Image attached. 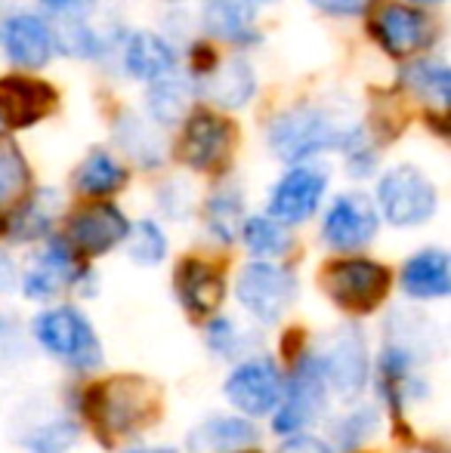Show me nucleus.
<instances>
[{"instance_id":"obj_1","label":"nucleus","mask_w":451,"mask_h":453,"mask_svg":"<svg viewBox=\"0 0 451 453\" xmlns=\"http://www.w3.org/2000/svg\"><path fill=\"white\" fill-rule=\"evenodd\" d=\"M430 324L411 309H399L386 321V340L374 361V388L393 419H402L408 404L427 395V382L421 380V364L430 361Z\"/></svg>"},{"instance_id":"obj_2","label":"nucleus","mask_w":451,"mask_h":453,"mask_svg":"<svg viewBox=\"0 0 451 453\" xmlns=\"http://www.w3.org/2000/svg\"><path fill=\"white\" fill-rule=\"evenodd\" d=\"M81 413L90 419V426L99 432V438H118L139 435L145 426L158 419V386L145 376L136 373H118L105 382H93L81 392Z\"/></svg>"},{"instance_id":"obj_3","label":"nucleus","mask_w":451,"mask_h":453,"mask_svg":"<svg viewBox=\"0 0 451 453\" xmlns=\"http://www.w3.org/2000/svg\"><path fill=\"white\" fill-rule=\"evenodd\" d=\"M31 336L53 361L66 364L74 373H93L103 367L105 352L90 318L78 305H53L35 315Z\"/></svg>"},{"instance_id":"obj_4","label":"nucleus","mask_w":451,"mask_h":453,"mask_svg":"<svg viewBox=\"0 0 451 453\" xmlns=\"http://www.w3.org/2000/svg\"><path fill=\"white\" fill-rule=\"evenodd\" d=\"M328 398H331V388H328L319 355H315L313 346H303L291 361L288 373H284L282 401L272 411V432L276 435H294V432L309 429L325 417Z\"/></svg>"},{"instance_id":"obj_5","label":"nucleus","mask_w":451,"mask_h":453,"mask_svg":"<svg viewBox=\"0 0 451 453\" xmlns=\"http://www.w3.org/2000/svg\"><path fill=\"white\" fill-rule=\"evenodd\" d=\"M346 130L322 108L297 105L276 114L266 130V145L284 164H303L325 151H340Z\"/></svg>"},{"instance_id":"obj_6","label":"nucleus","mask_w":451,"mask_h":453,"mask_svg":"<svg viewBox=\"0 0 451 453\" xmlns=\"http://www.w3.org/2000/svg\"><path fill=\"white\" fill-rule=\"evenodd\" d=\"M393 274L384 263L365 257L331 259L322 269V290L346 315H371L386 299Z\"/></svg>"},{"instance_id":"obj_7","label":"nucleus","mask_w":451,"mask_h":453,"mask_svg":"<svg viewBox=\"0 0 451 453\" xmlns=\"http://www.w3.org/2000/svg\"><path fill=\"white\" fill-rule=\"evenodd\" d=\"M93 272L62 234H47L35 263L22 274V293L35 303H53L68 290H90Z\"/></svg>"},{"instance_id":"obj_8","label":"nucleus","mask_w":451,"mask_h":453,"mask_svg":"<svg viewBox=\"0 0 451 453\" xmlns=\"http://www.w3.org/2000/svg\"><path fill=\"white\" fill-rule=\"evenodd\" d=\"M374 207H377V213L384 216L390 226L417 228L436 216L439 191H436L433 180H430L424 170L411 167V164H402V167H393L380 176Z\"/></svg>"},{"instance_id":"obj_9","label":"nucleus","mask_w":451,"mask_h":453,"mask_svg":"<svg viewBox=\"0 0 451 453\" xmlns=\"http://www.w3.org/2000/svg\"><path fill=\"white\" fill-rule=\"evenodd\" d=\"M235 296H238V303L245 305V311L253 321L272 327L297 303V274L282 263L257 259V263H247L238 272Z\"/></svg>"},{"instance_id":"obj_10","label":"nucleus","mask_w":451,"mask_h":453,"mask_svg":"<svg viewBox=\"0 0 451 453\" xmlns=\"http://www.w3.org/2000/svg\"><path fill=\"white\" fill-rule=\"evenodd\" d=\"M315 355L325 370L328 388L338 398L349 401L362 395L371 376V355H368V342L359 324H340L322 346H313Z\"/></svg>"},{"instance_id":"obj_11","label":"nucleus","mask_w":451,"mask_h":453,"mask_svg":"<svg viewBox=\"0 0 451 453\" xmlns=\"http://www.w3.org/2000/svg\"><path fill=\"white\" fill-rule=\"evenodd\" d=\"M368 28L380 43V50L390 53L393 59H408L415 53H424L436 41L433 19L417 6L396 4V0H380L368 19Z\"/></svg>"},{"instance_id":"obj_12","label":"nucleus","mask_w":451,"mask_h":453,"mask_svg":"<svg viewBox=\"0 0 451 453\" xmlns=\"http://www.w3.org/2000/svg\"><path fill=\"white\" fill-rule=\"evenodd\" d=\"M282 386H284V370L278 367L272 358L257 355V358H245L235 364V370L226 376L223 395L235 411H241L245 417H269L282 401Z\"/></svg>"},{"instance_id":"obj_13","label":"nucleus","mask_w":451,"mask_h":453,"mask_svg":"<svg viewBox=\"0 0 451 453\" xmlns=\"http://www.w3.org/2000/svg\"><path fill=\"white\" fill-rule=\"evenodd\" d=\"M328 191V173L315 164H291V170L282 176L269 191L266 216L278 219L282 226H300L313 219L322 207V197Z\"/></svg>"},{"instance_id":"obj_14","label":"nucleus","mask_w":451,"mask_h":453,"mask_svg":"<svg viewBox=\"0 0 451 453\" xmlns=\"http://www.w3.org/2000/svg\"><path fill=\"white\" fill-rule=\"evenodd\" d=\"M380 213L374 201L362 191L338 195L322 219V241L338 253H355L377 238Z\"/></svg>"},{"instance_id":"obj_15","label":"nucleus","mask_w":451,"mask_h":453,"mask_svg":"<svg viewBox=\"0 0 451 453\" xmlns=\"http://www.w3.org/2000/svg\"><path fill=\"white\" fill-rule=\"evenodd\" d=\"M127 232H130V219L112 201L99 197V201L84 203V207L68 216V226L62 238L84 259H93V257H103V253H112L118 244H124Z\"/></svg>"},{"instance_id":"obj_16","label":"nucleus","mask_w":451,"mask_h":453,"mask_svg":"<svg viewBox=\"0 0 451 453\" xmlns=\"http://www.w3.org/2000/svg\"><path fill=\"white\" fill-rule=\"evenodd\" d=\"M207 56H201V47L195 50V78L192 93H201L207 102L220 108H241L257 90V78H253V68L245 59H217L214 50H205Z\"/></svg>"},{"instance_id":"obj_17","label":"nucleus","mask_w":451,"mask_h":453,"mask_svg":"<svg viewBox=\"0 0 451 453\" xmlns=\"http://www.w3.org/2000/svg\"><path fill=\"white\" fill-rule=\"evenodd\" d=\"M235 142V127L226 118L214 111H195L183 127V136L176 142V157L186 164L189 170L198 173H211V170L223 167L232 155Z\"/></svg>"},{"instance_id":"obj_18","label":"nucleus","mask_w":451,"mask_h":453,"mask_svg":"<svg viewBox=\"0 0 451 453\" xmlns=\"http://www.w3.org/2000/svg\"><path fill=\"white\" fill-rule=\"evenodd\" d=\"M0 43L10 62L22 68H43L56 56V31L41 12L19 10L0 25Z\"/></svg>"},{"instance_id":"obj_19","label":"nucleus","mask_w":451,"mask_h":453,"mask_svg":"<svg viewBox=\"0 0 451 453\" xmlns=\"http://www.w3.org/2000/svg\"><path fill=\"white\" fill-rule=\"evenodd\" d=\"M56 108V90L41 78L6 74L0 78V127L28 130Z\"/></svg>"},{"instance_id":"obj_20","label":"nucleus","mask_w":451,"mask_h":453,"mask_svg":"<svg viewBox=\"0 0 451 453\" xmlns=\"http://www.w3.org/2000/svg\"><path fill=\"white\" fill-rule=\"evenodd\" d=\"M174 293L180 305L198 321H207L223 309L226 299V278L214 263L198 257H186L174 269Z\"/></svg>"},{"instance_id":"obj_21","label":"nucleus","mask_w":451,"mask_h":453,"mask_svg":"<svg viewBox=\"0 0 451 453\" xmlns=\"http://www.w3.org/2000/svg\"><path fill=\"white\" fill-rule=\"evenodd\" d=\"M399 287L411 299H442L451 293V259L442 247H424L399 269Z\"/></svg>"},{"instance_id":"obj_22","label":"nucleus","mask_w":451,"mask_h":453,"mask_svg":"<svg viewBox=\"0 0 451 453\" xmlns=\"http://www.w3.org/2000/svg\"><path fill=\"white\" fill-rule=\"evenodd\" d=\"M56 213H59V195L50 188H31L28 197L4 219L0 234L12 244H35L53 234Z\"/></svg>"},{"instance_id":"obj_23","label":"nucleus","mask_w":451,"mask_h":453,"mask_svg":"<svg viewBox=\"0 0 451 453\" xmlns=\"http://www.w3.org/2000/svg\"><path fill=\"white\" fill-rule=\"evenodd\" d=\"M257 12L260 0H205L201 25L217 41L247 47L257 41Z\"/></svg>"},{"instance_id":"obj_24","label":"nucleus","mask_w":451,"mask_h":453,"mask_svg":"<svg viewBox=\"0 0 451 453\" xmlns=\"http://www.w3.org/2000/svg\"><path fill=\"white\" fill-rule=\"evenodd\" d=\"M260 429L245 417H207L189 432V453H235L257 448Z\"/></svg>"},{"instance_id":"obj_25","label":"nucleus","mask_w":451,"mask_h":453,"mask_svg":"<svg viewBox=\"0 0 451 453\" xmlns=\"http://www.w3.org/2000/svg\"><path fill=\"white\" fill-rule=\"evenodd\" d=\"M121 56H124L127 74L136 81H145V84L176 72V50L155 31H133L127 37Z\"/></svg>"},{"instance_id":"obj_26","label":"nucleus","mask_w":451,"mask_h":453,"mask_svg":"<svg viewBox=\"0 0 451 453\" xmlns=\"http://www.w3.org/2000/svg\"><path fill=\"white\" fill-rule=\"evenodd\" d=\"M127 185V170L105 149H93L74 170V188L87 197H112Z\"/></svg>"},{"instance_id":"obj_27","label":"nucleus","mask_w":451,"mask_h":453,"mask_svg":"<svg viewBox=\"0 0 451 453\" xmlns=\"http://www.w3.org/2000/svg\"><path fill=\"white\" fill-rule=\"evenodd\" d=\"M31 191V167L16 142L0 139V226L4 219L28 197Z\"/></svg>"},{"instance_id":"obj_28","label":"nucleus","mask_w":451,"mask_h":453,"mask_svg":"<svg viewBox=\"0 0 451 453\" xmlns=\"http://www.w3.org/2000/svg\"><path fill=\"white\" fill-rule=\"evenodd\" d=\"M238 238L245 241L251 257H257V259H282V257H288L291 247H294L291 226H282V222L272 219V216H245Z\"/></svg>"},{"instance_id":"obj_29","label":"nucleus","mask_w":451,"mask_h":453,"mask_svg":"<svg viewBox=\"0 0 451 453\" xmlns=\"http://www.w3.org/2000/svg\"><path fill=\"white\" fill-rule=\"evenodd\" d=\"M114 139H118V145L127 151V157H133L139 167H145V170L161 167V161H164L161 136H158L155 127L139 120L136 114H124V118L118 120Z\"/></svg>"},{"instance_id":"obj_30","label":"nucleus","mask_w":451,"mask_h":453,"mask_svg":"<svg viewBox=\"0 0 451 453\" xmlns=\"http://www.w3.org/2000/svg\"><path fill=\"white\" fill-rule=\"evenodd\" d=\"M245 222V197L235 185H223L205 201V226L220 244H232Z\"/></svg>"},{"instance_id":"obj_31","label":"nucleus","mask_w":451,"mask_h":453,"mask_svg":"<svg viewBox=\"0 0 451 453\" xmlns=\"http://www.w3.org/2000/svg\"><path fill=\"white\" fill-rule=\"evenodd\" d=\"M189 99H192V81L183 74L170 72L164 78L152 81L149 90V111L158 124H176L186 111Z\"/></svg>"},{"instance_id":"obj_32","label":"nucleus","mask_w":451,"mask_h":453,"mask_svg":"<svg viewBox=\"0 0 451 453\" xmlns=\"http://www.w3.org/2000/svg\"><path fill=\"white\" fill-rule=\"evenodd\" d=\"M377 429H380V411L371 404H359L343 413L340 419H334L331 441L328 444L334 448V453H355Z\"/></svg>"},{"instance_id":"obj_33","label":"nucleus","mask_w":451,"mask_h":453,"mask_svg":"<svg viewBox=\"0 0 451 453\" xmlns=\"http://www.w3.org/2000/svg\"><path fill=\"white\" fill-rule=\"evenodd\" d=\"M402 81L411 87L421 99H427L430 105L446 108L448 105V93H451V72L446 62L439 59H421L411 62L402 72Z\"/></svg>"},{"instance_id":"obj_34","label":"nucleus","mask_w":451,"mask_h":453,"mask_svg":"<svg viewBox=\"0 0 451 453\" xmlns=\"http://www.w3.org/2000/svg\"><path fill=\"white\" fill-rule=\"evenodd\" d=\"M81 423L72 417H56L25 432L22 448L28 453H66L78 444Z\"/></svg>"},{"instance_id":"obj_35","label":"nucleus","mask_w":451,"mask_h":453,"mask_svg":"<svg viewBox=\"0 0 451 453\" xmlns=\"http://www.w3.org/2000/svg\"><path fill=\"white\" fill-rule=\"evenodd\" d=\"M124 244H127L130 263L145 265V269H149V265H161L164 257H167V234H164V228L158 226L155 219L133 222Z\"/></svg>"},{"instance_id":"obj_36","label":"nucleus","mask_w":451,"mask_h":453,"mask_svg":"<svg viewBox=\"0 0 451 453\" xmlns=\"http://www.w3.org/2000/svg\"><path fill=\"white\" fill-rule=\"evenodd\" d=\"M205 342L214 355L220 358H229L235 361L245 349H251V340L247 334H241L238 324L232 318H223V315H211L207 318V327H205Z\"/></svg>"},{"instance_id":"obj_37","label":"nucleus","mask_w":451,"mask_h":453,"mask_svg":"<svg viewBox=\"0 0 451 453\" xmlns=\"http://www.w3.org/2000/svg\"><path fill=\"white\" fill-rule=\"evenodd\" d=\"M340 151L346 155V170H349V176H355V180H368V176L377 170L380 155L374 151V145L368 142V136L362 130H346Z\"/></svg>"},{"instance_id":"obj_38","label":"nucleus","mask_w":451,"mask_h":453,"mask_svg":"<svg viewBox=\"0 0 451 453\" xmlns=\"http://www.w3.org/2000/svg\"><path fill=\"white\" fill-rule=\"evenodd\" d=\"M56 43H62L72 56H97V50H99V37L93 35L87 25H78V22L68 25L62 37L56 35Z\"/></svg>"},{"instance_id":"obj_39","label":"nucleus","mask_w":451,"mask_h":453,"mask_svg":"<svg viewBox=\"0 0 451 453\" xmlns=\"http://www.w3.org/2000/svg\"><path fill=\"white\" fill-rule=\"evenodd\" d=\"M276 453H334L331 444L319 435H309L307 429L294 432V435H284V441L278 444Z\"/></svg>"},{"instance_id":"obj_40","label":"nucleus","mask_w":451,"mask_h":453,"mask_svg":"<svg viewBox=\"0 0 451 453\" xmlns=\"http://www.w3.org/2000/svg\"><path fill=\"white\" fill-rule=\"evenodd\" d=\"M309 4L328 16H359L371 0H309Z\"/></svg>"},{"instance_id":"obj_41","label":"nucleus","mask_w":451,"mask_h":453,"mask_svg":"<svg viewBox=\"0 0 451 453\" xmlns=\"http://www.w3.org/2000/svg\"><path fill=\"white\" fill-rule=\"evenodd\" d=\"M93 0H41V6L47 12H56V16H78L81 10H87Z\"/></svg>"},{"instance_id":"obj_42","label":"nucleus","mask_w":451,"mask_h":453,"mask_svg":"<svg viewBox=\"0 0 451 453\" xmlns=\"http://www.w3.org/2000/svg\"><path fill=\"white\" fill-rule=\"evenodd\" d=\"M19 284V272H16V263L6 250H0V293H10L12 287Z\"/></svg>"},{"instance_id":"obj_43","label":"nucleus","mask_w":451,"mask_h":453,"mask_svg":"<svg viewBox=\"0 0 451 453\" xmlns=\"http://www.w3.org/2000/svg\"><path fill=\"white\" fill-rule=\"evenodd\" d=\"M127 453H174V450H170V448H155V450H152V448H133Z\"/></svg>"},{"instance_id":"obj_44","label":"nucleus","mask_w":451,"mask_h":453,"mask_svg":"<svg viewBox=\"0 0 451 453\" xmlns=\"http://www.w3.org/2000/svg\"><path fill=\"white\" fill-rule=\"evenodd\" d=\"M411 4H427V6H436V4H446V0H411Z\"/></svg>"},{"instance_id":"obj_45","label":"nucleus","mask_w":451,"mask_h":453,"mask_svg":"<svg viewBox=\"0 0 451 453\" xmlns=\"http://www.w3.org/2000/svg\"><path fill=\"white\" fill-rule=\"evenodd\" d=\"M235 453H260L257 448H245V450H235Z\"/></svg>"},{"instance_id":"obj_46","label":"nucleus","mask_w":451,"mask_h":453,"mask_svg":"<svg viewBox=\"0 0 451 453\" xmlns=\"http://www.w3.org/2000/svg\"><path fill=\"white\" fill-rule=\"evenodd\" d=\"M427 453H442V450H427Z\"/></svg>"}]
</instances>
